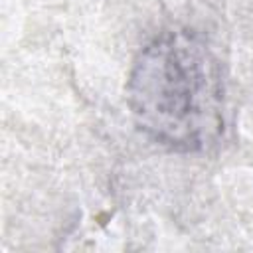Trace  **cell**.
<instances>
[{"mask_svg": "<svg viewBox=\"0 0 253 253\" xmlns=\"http://www.w3.org/2000/svg\"><path fill=\"white\" fill-rule=\"evenodd\" d=\"M126 105L138 130L174 152H202L225 126V79L215 51L190 30L154 36L134 57Z\"/></svg>", "mask_w": 253, "mask_h": 253, "instance_id": "1", "label": "cell"}]
</instances>
